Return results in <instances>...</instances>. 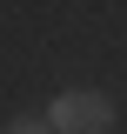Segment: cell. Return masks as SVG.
I'll return each mask as SVG.
<instances>
[{
	"label": "cell",
	"instance_id": "cell-1",
	"mask_svg": "<svg viewBox=\"0 0 127 134\" xmlns=\"http://www.w3.org/2000/svg\"><path fill=\"white\" fill-rule=\"evenodd\" d=\"M47 121H54V134H100L114 121V100L100 87H74V94H60L47 107Z\"/></svg>",
	"mask_w": 127,
	"mask_h": 134
},
{
	"label": "cell",
	"instance_id": "cell-2",
	"mask_svg": "<svg viewBox=\"0 0 127 134\" xmlns=\"http://www.w3.org/2000/svg\"><path fill=\"white\" fill-rule=\"evenodd\" d=\"M7 134H54V121H33V114H20V121H7Z\"/></svg>",
	"mask_w": 127,
	"mask_h": 134
}]
</instances>
